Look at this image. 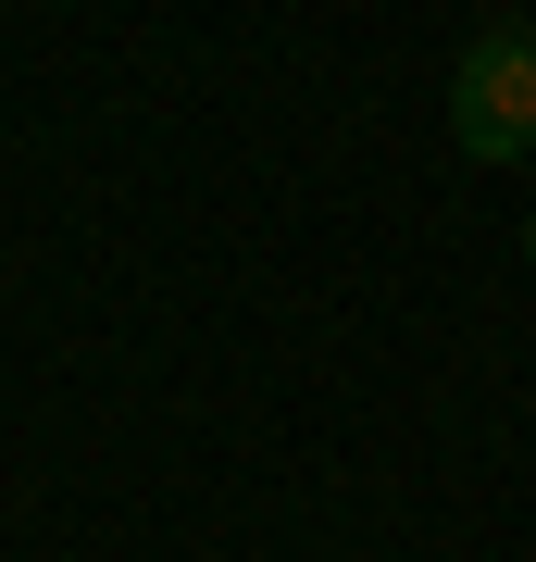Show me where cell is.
I'll use <instances>...</instances> for the list:
<instances>
[{"label": "cell", "instance_id": "6da1fadb", "mask_svg": "<svg viewBox=\"0 0 536 562\" xmlns=\"http://www.w3.org/2000/svg\"><path fill=\"white\" fill-rule=\"evenodd\" d=\"M449 138L475 162H524L536 150V13H487L449 63Z\"/></svg>", "mask_w": 536, "mask_h": 562}, {"label": "cell", "instance_id": "7a4b0ae2", "mask_svg": "<svg viewBox=\"0 0 536 562\" xmlns=\"http://www.w3.org/2000/svg\"><path fill=\"white\" fill-rule=\"evenodd\" d=\"M524 262H536V213H524Z\"/></svg>", "mask_w": 536, "mask_h": 562}]
</instances>
